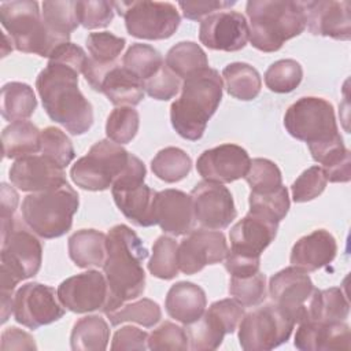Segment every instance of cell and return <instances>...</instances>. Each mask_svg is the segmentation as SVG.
<instances>
[{"instance_id":"6da1fadb","label":"cell","mask_w":351,"mask_h":351,"mask_svg":"<svg viewBox=\"0 0 351 351\" xmlns=\"http://www.w3.org/2000/svg\"><path fill=\"white\" fill-rule=\"evenodd\" d=\"M86 59L85 51L69 41L55 49L36 80L47 115L73 136L86 133L93 125V107L78 88Z\"/></svg>"},{"instance_id":"7a4b0ae2","label":"cell","mask_w":351,"mask_h":351,"mask_svg":"<svg viewBox=\"0 0 351 351\" xmlns=\"http://www.w3.org/2000/svg\"><path fill=\"white\" fill-rule=\"evenodd\" d=\"M149 252L132 228L119 223L107 233V256L103 265L108 298L103 313L119 308L125 302L137 299L145 291L143 262Z\"/></svg>"},{"instance_id":"3957f363","label":"cell","mask_w":351,"mask_h":351,"mask_svg":"<svg viewBox=\"0 0 351 351\" xmlns=\"http://www.w3.org/2000/svg\"><path fill=\"white\" fill-rule=\"evenodd\" d=\"M222 77L215 69L206 67L185 78L181 96L170 106L173 129L185 140H200L222 100Z\"/></svg>"},{"instance_id":"277c9868","label":"cell","mask_w":351,"mask_h":351,"mask_svg":"<svg viewBox=\"0 0 351 351\" xmlns=\"http://www.w3.org/2000/svg\"><path fill=\"white\" fill-rule=\"evenodd\" d=\"M250 18V43L262 52H276L285 41L306 29L302 1L250 0L245 4Z\"/></svg>"},{"instance_id":"5b68a950","label":"cell","mask_w":351,"mask_h":351,"mask_svg":"<svg viewBox=\"0 0 351 351\" xmlns=\"http://www.w3.org/2000/svg\"><path fill=\"white\" fill-rule=\"evenodd\" d=\"M284 126L293 138L307 144L313 159L326 148L343 141L335 108L322 97L307 96L296 100L285 111Z\"/></svg>"},{"instance_id":"8992f818","label":"cell","mask_w":351,"mask_h":351,"mask_svg":"<svg viewBox=\"0 0 351 351\" xmlns=\"http://www.w3.org/2000/svg\"><path fill=\"white\" fill-rule=\"evenodd\" d=\"M78 206V193L66 182L59 188L27 195L21 210L25 223L34 234L56 239L71 229Z\"/></svg>"},{"instance_id":"52a82bcc","label":"cell","mask_w":351,"mask_h":351,"mask_svg":"<svg viewBox=\"0 0 351 351\" xmlns=\"http://www.w3.org/2000/svg\"><path fill=\"white\" fill-rule=\"evenodd\" d=\"M0 256V292L12 293L22 280L38 273L43 262V245L15 218L1 219Z\"/></svg>"},{"instance_id":"ba28073f","label":"cell","mask_w":351,"mask_h":351,"mask_svg":"<svg viewBox=\"0 0 351 351\" xmlns=\"http://www.w3.org/2000/svg\"><path fill=\"white\" fill-rule=\"evenodd\" d=\"M0 22L16 51L49 58L69 43L53 34L43 21L37 1L16 0L0 4Z\"/></svg>"},{"instance_id":"9c48e42d","label":"cell","mask_w":351,"mask_h":351,"mask_svg":"<svg viewBox=\"0 0 351 351\" xmlns=\"http://www.w3.org/2000/svg\"><path fill=\"white\" fill-rule=\"evenodd\" d=\"M133 154L111 140H99L70 169L73 182L85 191H106L126 171Z\"/></svg>"},{"instance_id":"30bf717a","label":"cell","mask_w":351,"mask_h":351,"mask_svg":"<svg viewBox=\"0 0 351 351\" xmlns=\"http://www.w3.org/2000/svg\"><path fill=\"white\" fill-rule=\"evenodd\" d=\"M114 10L125 19L132 37L166 40L180 26L181 16L174 4L166 1H112Z\"/></svg>"},{"instance_id":"8fae6325","label":"cell","mask_w":351,"mask_h":351,"mask_svg":"<svg viewBox=\"0 0 351 351\" xmlns=\"http://www.w3.org/2000/svg\"><path fill=\"white\" fill-rule=\"evenodd\" d=\"M147 170L133 155L126 171L112 184L111 195L119 211L136 226L155 225L154 199L156 192L144 184Z\"/></svg>"},{"instance_id":"7c38bea8","label":"cell","mask_w":351,"mask_h":351,"mask_svg":"<svg viewBox=\"0 0 351 351\" xmlns=\"http://www.w3.org/2000/svg\"><path fill=\"white\" fill-rule=\"evenodd\" d=\"M295 322L274 303L243 315L239 324V343L244 351H267L285 343Z\"/></svg>"},{"instance_id":"4fadbf2b","label":"cell","mask_w":351,"mask_h":351,"mask_svg":"<svg viewBox=\"0 0 351 351\" xmlns=\"http://www.w3.org/2000/svg\"><path fill=\"white\" fill-rule=\"evenodd\" d=\"M318 288L314 287L307 271L289 266L269 280V295L271 302L295 324L308 319L311 302Z\"/></svg>"},{"instance_id":"5bb4252c","label":"cell","mask_w":351,"mask_h":351,"mask_svg":"<svg viewBox=\"0 0 351 351\" xmlns=\"http://www.w3.org/2000/svg\"><path fill=\"white\" fill-rule=\"evenodd\" d=\"M244 315V307L234 299L214 302L195 322L185 325L189 348L193 351L217 350L225 335L233 333Z\"/></svg>"},{"instance_id":"9a60e30c","label":"cell","mask_w":351,"mask_h":351,"mask_svg":"<svg viewBox=\"0 0 351 351\" xmlns=\"http://www.w3.org/2000/svg\"><path fill=\"white\" fill-rule=\"evenodd\" d=\"M64 313L66 307L60 303L58 291L45 284L26 282L14 296V318L29 329L59 321Z\"/></svg>"},{"instance_id":"2e32d148","label":"cell","mask_w":351,"mask_h":351,"mask_svg":"<svg viewBox=\"0 0 351 351\" xmlns=\"http://www.w3.org/2000/svg\"><path fill=\"white\" fill-rule=\"evenodd\" d=\"M196 222L204 229L221 230L237 217L230 191L223 184L200 181L191 192Z\"/></svg>"},{"instance_id":"e0dca14e","label":"cell","mask_w":351,"mask_h":351,"mask_svg":"<svg viewBox=\"0 0 351 351\" xmlns=\"http://www.w3.org/2000/svg\"><path fill=\"white\" fill-rule=\"evenodd\" d=\"M225 234L219 230L193 229L178 245V267L184 274H195L207 265H215L228 254Z\"/></svg>"},{"instance_id":"ac0fdd59","label":"cell","mask_w":351,"mask_h":351,"mask_svg":"<svg viewBox=\"0 0 351 351\" xmlns=\"http://www.w3.org/2000/svg\"><path fill=\"white\" fill-rule=\"evenodd\" d=\"M60 303L77 314L103 310L108 298V285L104 274L88 270L63 280L58 287Z\"/></svg>"},{"instance_id":"d6986e66","label":"cell","mask_w":351,"mask_h":351,"mask_svg":"<svg viewBox=\"0 0 351 351\" xmlns=\"http://www.w3.org/2000/svg\"><path fill=\"white\" fill-rule=\"evenodd\" d=\"M248 38V22L240 12L218 11L200 22L199 40L210 49L236 52L247 45Z\"/></svg>"},{"instance_id":"ffe728a7","label":"cell","mask_w":351,"mask_h":351,"mask_svg":"<svg viewBox=\"0 0 351 351\" xmlns=\"http://www.w3.org/2000/svg\"><path fill=\"white\" fill-rule=\"evenodd\" d=\"M250 163V155L243 147L228 143L203 151L196 160V170L206 181L228 184L244 178Z\"/></svg>"},{"instance_id":"44dd1931","label":"cell","mask_w":351,"mask_h":351,"mask_svg":"<svg viewBox=\"0 0 351 351\" xmlns=\"http://www.w3.org/2000/svg\"><path fill=\"white\" fill-rule=\"evenodd\" d=\"M10 181L23 192H44L66 184L63 167L44 155H25L11 165Z\"/></svg>"},{"instance_id":"7402d4cb","label":"cell","mask_w":351,"mask_h":351,"mask_svg":"<svg viewBox=\"0 0 351 351\" xmlns=\"http://www.w3.org/2000/svg\"><path fill=\"white\" fill-rule=\"evenodd\" d=\"M302 4L306 15V26L311 34L341 41L351 38L350 1L314 0L302 1Z\"/></svg>"},{"instance_id":"603a6c76","label":"cell","mask_w":351,"mask_h":351,"mask_svg":"<svg viewBox=\"0 0 351 351\" xmlns=\"http://www.w3.org/2000/svg\"><path fill=\"white\" fill-rule=\"evenodd\" d=\"M155 225L171 236H184L195 229L196 218L191 195L178 189L156 192L154 199Z\"/></svg>"},{"instance_id":"cb8c5ba5","label":"cell","mask_w":351,"mask_h":351,"mask_svg":"<svg viewBox=\"0 0 351 351\" xmlns=\"http://www.w3.org/2000/svg\"><path fill=\"white\" fill-rule=\"evenodd\" d=\"M126 40L110 32H95L86 37V48L89 56L82 69V74L90 88L96 92L107 73L118 66V58L125 48Z\"/></svg>"},{"instance_id":"d4e9b609","label":"cell","mask_w":351,"mask_h":351,"mask_svg":"<svg viewBox=\"0 0 351 351\" xmlns=\"http://www.w3.org/2000/svg\"><path fill=\"white\" fill-rule=\"evenodd\" d=\"M293 346L302 351L350 350L351 333L344 321H306L299 324Z\"/></svg>"},{"instance_id":"484cf974","label":"cell","mask_w":351,"mask_h":351,"mask_svg":"<svg viewBox=\"0 0 351 351\" xmlns=\"http://www.w3.org/2000/svg\"><path fill=\"white\" fill-rule=\"evenodd\" d=\"M278 223L248 213L236 222L230 232V250L233 252L261 258V254L276 239Z\"/></svg>"},{"instance_id":"4316f807","label":"cell","mask_w":351,"mask_h":351,"mask_svg":"<svg viewBox=\"0 0 351 351\" xmlns=\"http://www.w3.org/2000/svg\"><path fill=\"white\" fill-rule=\"evenodd\" d=\"M337 254L336 239L325 229L300 237L291 250V265L307 273L329 265Z\"/></svg>"},{"instance_id":"83f0119b","label":"cell","mask_w":351,"mask_h":351,"mask_svg":"<svg viewBox=\"0 0 351 351\" xmlns=\"http://www.w3.org/2000/svg\"><path fill=\"white\" fill-rule=\"evenodd\" d=\"M206 306L204 289L189 281H180L171 285L165 299V308L169 317L184 325L197 321L204 314Z\"/></svg>"},{"instance_id":"f1b7e54d","label":"cell","mask_w":351,"mask_h":351,"mask_svg":"<svg viewBox=\"0 0 351 351\" xmlns=\"http://www.w3.org/2000/svg\"><path fill=\"white\" fill-rule=\"evenodd\" d=\"M67 247L75 266L103 267L107 256V234L96 229H80L69 237Z\"/></svg>"},{"instance_id":"f546056e","label":"cell","mask_w":351,"mask_h":351,"mask_svg":"<svg viewBox=\"0 0 351 351\" xmlns=\"http://www.w3.org/2000/svg\"><path fill=\"white\" fill-rule=\"evenodd\" d=\"M99 92L117 107H134L144 99L143 82L119 64L107 73Z\"/></svg>"},{"instance_id":"4dcf8cb0","label":"cell","mask_w":351,"mask_h":351,"mask_svg":"<svg viewBox=\"0 0 351 351\" xmlns=\"http://www.w3.org/2000/svg\"><path fill=\"white\" fill-rule=\"evenodd\" d=\"M1 143L4 158L18 159L32 155L41 148V130L30 121H15L3 129Z\"/></svg>"},{"instance_id":"1f68e13d","label":"cell","mask_w":351,"mask_h":351,"mask_svg":"<svg viewBox=\"0 0 351 351\" xmlns=\"http://www.w3.org/2000/svg\"><path fill=\"white\" fill-rule=\"evenodd\" d=\"M110 340V326L100 315H85L75 321L70 347L73 351H103Z\"/></svg>"},{"instance_id":"d6a6232c","label":"cell","mask_w":351,"mask_h":351,"mask_svg":"<svg viewBox=\"0 0 351 351\" xmlns=\"http://www.w3.org/2000/svg\"><path fill=\"white\" fill-rule=\"evenodd\" d=\"M226 92L234 99L250 101L254 100L262 88V80L255 67L244 62L229 63L222 70Z\"/></svg>"},{"instance_id":"836d02e7","label":"cell","mask_w":351,"mask_h":351,"mask_svg":"<svg viewBox=\"0 0 351 351\" xmlns=\"http://www.w3.org/2000/svg\"><path fill=\"white\" fill-rule=\"evenodd\" d=\"M37 99L33 88L25 82H7L1 88V115L5 121H23L33 115Z\"/></svg>"},{"instance_id":"e575fe53","label":"cell","mask_w":351,"mask_h":351,"mask_svg":"<svg viewBox=\"0 0 351 351\" xmlns=\"http://www.w3.org/2000/svg\"><path fill=\"white\" fill-rule=\"evenodd\" d=\"M165 63L180 80L208 67L206 52L193 41H180L173 45L166 53Z\"/></svg>"},{"instance_id":"d590c367","label":"cell","mask_w":351,"mask_h":351,"mask_svg":"<svg viewBox=\"0 0 351 351\" xmlns=\"http://www.w3.org/2000/svg\"><path fill=\"white\" fill-rule=\"evenodd\" d=\"M348 314L350 303L346 293L341 288L333 287L328 289H318L315 292L307 321H346Z\"/></svg>"},{"instance_id":"8d00e7d4","label":"cell","mask_w":351,"mask_h":351,"mask_svg":"<svg viewBox=\"0 0 351 351\" xmlns=\"http://www.w3.org/2000/svg\"><path fill=\"white\" fill-rule=\"evenodd\" d=\"M192 169L191 156L178 147L160 149L151 160L152 173L165 182H178L184 180Z\"/></svg>"},{"instance_id":"74e56055","label":"cell","mask_w":351,"mask_h":351,"mask_svg":"<svg viewBox=\"0 0 351 351\" xmlns=\"http://www.w3.org/2000/svg\"><path fill=\"white\" fill-rule=\"evenodd\" d=\"M163 66V58L154 47L143 43L132 44L122 58V67L141 82L152 77Z\"/></svg>"},{"instance_id":"f35d334b","label":"cell","mask_w":351,"mask_h":351,"mask_svg":"<svg viewBox=\"0 0 351 351\" xmlns=\"http://www.w3.org/2000/svg\"><path fill=\"white\" fill-rule=\"evenodd\" d=\"M41 7L43 21L47 27L58 37L69 41L70 34L80 25L75 1H44Z\"/></svg>"},{"instance_id":"ab89813d","label":"cell","mask_w":351,"mask_h":351,"mask_svg":"<svg viewBox=\"0 0 351 351\" xmlns=\"http://www.w3.org/2000/svg\"><path fill=\"white\" fill-rule=\"evenodd\" d=\"M248 204L251 214L278 223L288 214L291 200L288 189L281 185L270 192H250Z\"/></svg>"},{"instance_id":"60d3db41","label":"cell","mask_w":351,"mask_h":351,"mask_svg":"<svg viewBox=\"0 0 351 351\" xmlns=\"http://www.w3.org/2000/svg\"><path fill=\"white\" fill-rule=\"evenodd\" d=\"M148 270L160 280H173L178 276V244L173 237L163 234L155 240Z\"/></svg>"},{"instance_id":"b9f144b4","label":"cell","mask_w":351,"mask_h":351,"mask_svg":"<svg viewBox=\"0 0 351 351\" xmlns=\"http://www.w3.org/2000/svg\"><path fill=\"white\" fill-rule=\"evenodd\" d=\"M107 318L112 326L122 322H136L145 328H152L162 318L159 304L148 298H143L129 304H122L121 308L107 313Z\"/></svg>"},{"instance_id":"7bdbcfd3","label":"cell","mask_w":351,"mask_h":351,"mask_svg":"<svg viewBox=\"0 0 351 351\" xmlns=\"http://www.w3.org/2000/svg\"><path fill=\"white\" fill-rule=\"evenodd\" d=\"M303 69L295 59H280L269 66L265 73V84L274 93H289L299 86Z\"/></svg>"},{"instance_id":"ee69618b","label":"cell","mask_w":351,"mask_h":351,"mask_svg":"<svg viewBox=\"0 0 351 351\" xmlns=\"http://www.w3.org/2000/svg\"><path fill=\"white\" fill-rule=\"evenodd\" d=\"M140 126V115L132 107H117L107 117L106 134L108 140L122 145L130 143Z\"/></svg>"},{"instance_id":"f6af8a7d","label":"cell","mask_w":351,"mask_h":351,"mask_svg":"<svg viewBox=\"0 0 351 351\" xmlns=\"http://www.w3.org/2000/svg\"><path fill=\"white\" fill-rule=\"evenodd\" d=\"M229 295L243 307H254L266 299V277L258 271L245 277H230Z\"/></svg>"},{"instance_id":"bcb514c9","label":"cell","mask_w":351,"mask_h":351,"mask_svg":"<svg viewBox=\"0 0 351 351\" xmlns=\"http://www.w3.org/2000/svg\"><path fill=\"white\" fill-rule=\"evenodd\" d=\"M41 154L60 167H66L75 158V151L67 134L55 126H48L41 130Z\"/></svg>"},{"instance_id":"7dc6e473","label":"cell","mask_w":351,"mask_h":351,"mask_svg":"<svg viewBox=\"0 0 351 351\" xmlns=\"http://www.w3.org/2000/svg\"><path fill=\"white\" fill-rule=\"evenodd\" d=\"M244 178L251 192H270L282 185L281 170L274 162L265 158L252 159Z\"/></svg>"},{"instance_id":"c3c4849f","label":"cell","mask_w":351,"mask_h":351,"mask_svg":"<svg viewBox=\"0 0 351 351\" xmlns=\"http://www.w3.org/2000/svg\"><path fill=\"white\" fill-rule=\"evenodd\" d=\"M147 344L152 351H185L189 348V339L184 328L165 321L148 335Z\"/></svg>"},{"instance_id":"681fc988","label":"cell","mask_w":351,"mask_h":351,"mask_svg":"<svg viewBox=\"0 0 351 351\" xmlns=\"http://www.w3.org/2000/svg\"><path fill=\"white\" fill-rule=\"evenodd\" d=\"M328 178L321 166L306 169L292 184V199L295 203H304L318 197L326 188Z\"/></svg>"},{"instance_id":"f907efd6","label":"cell","mask_w":351,"mask_h":351,"mask_svg":"<svg viewBox=\"0 0 351 351\" xmlns=\"http://www.w3.org/2000/svg\"><path fill=\"white\" fill-rule=\"evenodd\" d=\"M75 11L85 29L107 27L114 19L112 1H75Z\"/></svg>"},{"instance_id":"816d5d0a","label":"cell","mask_w":351,"mask_h":351,"mask_svg":"<svg viewBox=\"0 0 351 351\" xmlns=\"http://www.w3.org/2000/svg\"><path fill=\"white\" fill-rule=\"evenodd\" d=\"M181 86L180 78L163 64L152 77L143 82L144 92L155 100H170L173 99Z\"/></svg>"},{"instance_id":"f5cc1de1","label":"cell","mask_w":351,"mask_h":351,"mask_svg":"<svg viewBox=\"0 0 351 351\" xmlns=\"http://www.w3.org/2000/svg\"><path fill=\"white\" fill-rule=\"evenodd\" d=\"M329 182H348L351 178V154L343 148L321 163Z\"/></svg>"},{"instance_id":"db71d44e","label":"cell","mask_w":351,"mask_h":351,"mask_svg":"<svg viewBox=\"0 0 351 351\" xmlns=\"http://www.w3.org/2000/svg\"><path fill=\"white\" fill-rule=\"evenodd\" d=\"M148 333L145 330H141L136 326H122L118 329L111 341V350H138L144 351L148 348Z\"/></svg>"},{"instance_id":"11a10c76","label":"cell","mask_w":351,"mask_h":351,"mask_svg":"<svg viewBox=\"0 0 351 351\" xmlns=\"http://www.w3.org/2000/svg\"><path fill=\"white\" fill-rule=\"evenodd\" d=\"M236 1H217V0H197V1H180L178 7L181 8L184 16L191 21H203L208 15L222 11L234 5Z\"/></svg>"},{"instance_id":"9f6ffc18","label":"cell","mask_w":351,"mask_h":351,"mask_svg":"<svg viewBox=\"0 0 351 351\" xmlns=\"http://www.w3.org/2000/svg\"><path fill=\"white\" fill-rule=\"evenodd\" d=\"M261 258L241 255L228 250L225 256V269L230 274V277H245L259 271Z\"/></svg>"},{"instance_id":"6f0895ef","label":"cell","mask_w":351,"mask_h":351,"mask_svg":"<svg viewBox=\"0 0 351 351\" xmlns=\"http://www.w3.org/2000/svg\"><path fill=\"white\" fill-rule=\"evenodd\" d=\"M0 348L3 351L7 350H36L37 346L34 339L25 330H21L16 326H10L1 333V344Z\"/></svg>"},{"instance_id":"680465c9","label":"cell","mask_w":351,"mask_h":351,"mask_svg":"<svg viewBox=\"0 0 351 351\" xmlns=\"http://www.w3.org/2000/svg\"><path fill=\"white\" fill-rule=\"evenodd\" d=\"M0 217L1 219H8V218H14V213L18 207V202H19V196L18 192L8 184L3 182L0 186Z\"/></svg>"}]
</instances>
